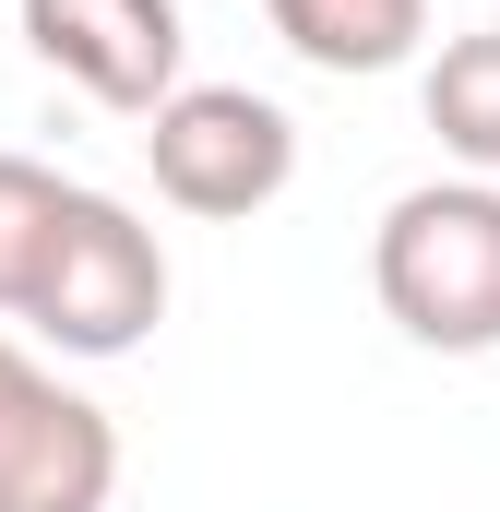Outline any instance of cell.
I'll return each mask as SVG.
<instances>
[{"label": "cell", "mask_w": 500, "mask_h": 512, "mask_svg": "<svg viewBox=\"0 0 500 512\" xmlns=\"http://www.w3.org/2000/svg\"><path fill=\"white\" fill-rule=\"evenodd\" d=\"M370 286L417 346L489 358L500 346V179H417L370 239Z\"/></svg>", "instance_id": "6da1fadb"}, {"label": "cell", "mask_w": 500, "mask_h": 512, "mask_svg": "<svg viewBox=\"0 0 500 512\" xmlns=\"http://www.w3.org/2000/svg\"><path fill=\"white\" fill-rule=\"evenodd\" d=\"M60 358H131L155 322H167V251L155 227L131 215L120 191H72L60 215V251L36 274V310H24Z\"/></svg>", "instance_id": "7a4b0ae2"}, {"label": "cell", "mask_w": 500, "mask_h": 512, "mask_svg": "<svg viewBox=\"0 0 500 512\" xmlns=\"http://www.w3.org/2000/svg\"><path fill=\"white\" fill-rule=\"evenodd\" d=\"M143 167H155V191H167L179 215L239 227L262 203H286V179H298V120H286L274 96H250V84H179V96L143 120Z\"/></svg>", "instance_id": "3957f363"}, {"label": "cell", "mask_w": 500, "mask_h": 512, "mask_svg": "<svg viewBox=\"0 0 500 512\" xmlns=\"http://www.w3.org/2000/svg\"><path fill=\"white\" fill-rule=\"evenodd\" d=\"M120 489V429L108 405L60 382L0 334V512H108Z\"/></svg>", "instance_id": "277c9868"}, {"label": "cell", "mask_w": 500, "mask_h": 512, "mask_svg": "<svg viewBox=\"0 0 500 512\" xmlns=\"http://www.w3.org/2000/svg\"><path fill=\"white\" fill-rule=\"evenodd\" d=\"M24 48L60 72V84H84L96 108H120V120H155L167 96H179V0H24Z\"/></svg>", "instance_id": "5b68a950"}, {"label": "cell", "mask_w": 500, "mask_h": 512, "mask_svg": "<svg viewBox=\"0 0 500 512\" xmlns=\"http://www.w3.org/2000/svg\"><path fill=\"white\" fill-rule=\"evenodd\" d=\"M262 12H274V36H286L310 72H334V84L405 72L417 36H429V0H262Z\"/></svg>", "instance_id": "8992f818"}, {"label": "cell", "mask_w": 500, "mask_h": 512, "mask_svg": "<svg viewBox=\"0 0 500 512\" xmlns=\"http://www.w3.org/2000/svg\"><path fill=\"white\" fill-rule=\"evenodd\" d=\"M417 108H429V131H441V155H453L465 179H500V24H477V36H453V48L429 60Z\"/></svg>", "instance_id": "52a82bcc"}, {"label": "cell", "mask_w": 500, "mask_h": 512, "mask_svg": "<svg viewBox=\"0 0 500 512\" xmlns=\"http://www.w3.org/2000/svg\"><path fill=\"white\" fill-rule=\"evenodd\" d=\"M60 215H72V179L36 167V155H0V310L12 322L36 310V274L60 251Z\"/></svg>", "instance_id": "ba28073f"}]
</instances>
